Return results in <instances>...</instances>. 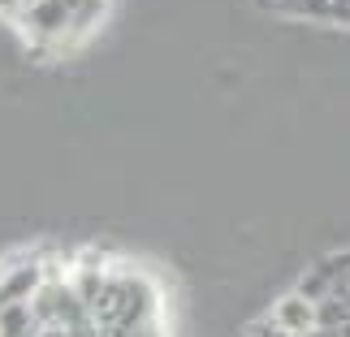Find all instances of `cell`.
<instances>
[{
  "instance_id": "obj_1",
  "label": "cell",
  "mask_w": 350,
  "mask_h": 337,
  "mask_svg": "<svg viewBox=\"0 0 350 337\" xmlns=\"http://www.w3.org/2000/svg\"><path fill=\"white\" fill-rule=\"evenodd\" d=\"M96 337H169L156 277L126 260H83L70 268Z\"/></svg>"
},
{
  "instance_id": "obj_2",
  "label": "cell",
  "mask_w": 350,
  "mask_h": 337,
  "mask_svg": "<svg viewBox=\"0 0 350 337\" xmlns=\"http://www.w3.org/2000/svg\"><path fill=\"white\" fill-rule=\"evenodd\" d=\"M109 13V0H35L26 5L13 26L35 52H65L96 31Z\"/></svg>"
},
{
  "instance_id": "obj_3",
  "label": "cell",
  "mask_w": 350,
  "mask_h": 337,
  "mask_svg": "<svg viewBox=\"0 0 350 337\" xmlns=\"http://www.w3.org/2000/svg\"><path fill=\"white\" fill-rule=\"evenodd\" d=\"M264 13L294 22H316V26H342L350 31V0H255Z\"/></svg>"
},
{
  "instance_id": "obj_4",
  "label": "cell",
  "mask_w": 350,
  "mask_h": 337,
  "mask_svg": "<svg viewBox=\"0 0 350 337\" xmlns=\"http://www.w3.org/2000/svg\"><path fill=\"white\" fill-rule=\"evenodd\" d=\"M0 337H74V333L44 325V320L35 316V307L22 303V307H5V312H0Z\"/></svg>"
},
{
  "instance_id": "obj_5",
  "label": "cell",
  "mask_w": 350,
  "mask_h": 337,
  "mask_svg": "<svg viewBox=\"0 0 350 337\" xmlns=\"http://www.w3.org/2000/svg\"><path fill=\"white\" fill-rule=\"evenodd\" d=\"M242 337H290V333L281 329V325H277L273 316H264V320H255V325H251L247 333H242Z\"/></svg>"
},
{
  "instance_id": "obj_6",
  "label": "cell",
  "mask_w": 350,
  "mask_h": 337,
  "mask_svg": "<svg viewBox=\"0 0 350 337\" xmlns=\"http://www.w3.org/2000/svg\"><path fill=\"white\" fill-rule=\"evenodd\" d=\"M26 9V0H0V18H18Z\"/></svg>"
},
{
  "instance_id": "obj_7",
  "label": "cell",
  "mask_w": 350,
  "mask_h": 337,
  "mask_svg": "<svg viewBox=\"0 0 350 337\" xmlns=\"http://www.w3.org/2000/svg\"><path fill=\"white\" fill-rule=\"evenodd\" d=\"M26 5H35V0H26Z\"/></svg>"
}]
</instances>
